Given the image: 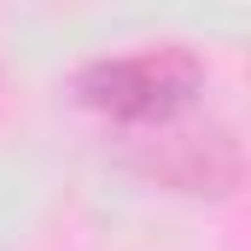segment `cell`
<instances>
[{
	"mask_svg": "<svg viewBox=\"0 0 251 251\" xmlns=\"http://www.w3.org/2000/svg\"><path fill=\"white\" fill-rule=\"evenodd\" d=\"M204 94V64L187 47H140L117 59H94L76 76V100L123 128H158L170 117H187Z\"/></svg>",
	"mask_w": 251,
	"mask_h": 251,
	"instance_id": "6da1fadb",
	"label": "cell"
}]
</instances>
